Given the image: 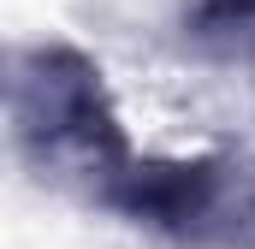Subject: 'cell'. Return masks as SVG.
Listing matches in <instances>:
<instances>
[{
  "label": "cell",
  "mask_w": 255,
  "mask_h": 249,
  "mask_svg": "<svg viewBox=\"0 0 255 249\" xmlns=\"http://www.w3.org/2000/svg\"><path fill=\"white\" fill-rule=\"evenodd\" d=\"M184 30L208 54H226V60L255 54V0H196Z\"/></svg>",
  "instance_id": "3957f363"
},
{
  "label": "cell",
  "mask_w": 255,
  "mask_h": 249,
  "mask_svg": "<svg viewBox=\"0 0 255 249\" xmlns=\"http://www.w3.org/2000/svg\"><path fill=\"white\" fill-rule=\"evenodd\" d=\"M113 214L190 249H255V160H130L101 190Z\"/></svg>",
  "instance_id": "7a4b0ae2"
},
{
  "label": "cell",
  "mask_w": 255,
  "mask_h": 249,
  "mask_svg": "<svg viewBox=\"0 0 255 249\" xmlns=\"http://www.w3.org/2000/svg\"><path fill=\"white\" fill-rule=\"evenodd\" d=\"M6 119H12L18 154L42 178L89 184L95 202L136 160L125 130H119V113L107 101L101 65L71 42H30V48L12 54Z\"/></svg>",
  "instance_id": "6da1fadb"
}]
</instances>
